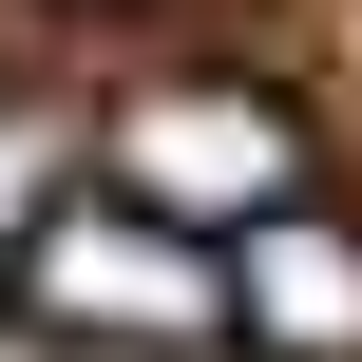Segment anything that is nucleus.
Segmentation results:
<instances>
[{
    "instance_id": "obj_1",
    "label": "nucleus",
    "mask_w": 362,
    "mask_h": 362,
    "mask_svg": "<svg viewBox=\"0 0 362 362\" xmlns=\"http://www.w3.org/2000/svg\"><path fill=\"white\" fill-rule=\"evenodd\" d=\"M0 305H19L38 344H76V362H229V248L76 172V191L19 229Z\"/></svg>"
},
{
    "instance_id": "obj_2",
    "label": "nucleus",
    "mask_w": 362,
    "mask_h": 362,
    "mask_svg": "<svg viewBox=\"0 0 362 362\" xmlns=\"http://www.w3.org/2000/svg\"><path fill=\"white\" fill-rule=\"evenodd\" d=\"M95 191H134L172 229H267L286 191H325V153H305V115L267 76H134L95 115Z\"/></svg>"
},
{
    "instance_id": "obj_3",
    "label": "nucleus",
    "mask_w": 362,
    "mask_h": 362,
    "mask_svg": "<svg viewBox=\"0 0 362 362\" xmlns=\"http://www.w3.org/2000/svg\"><path fill=\"white\" fill-rule=\"evenodd\" d=\"M229 362H362V210L286 191L267 229H229Z\"/></svg>"
},
{
    "instance_id": "obj_4",
    "label": "nucleus",
    "mask_w": 362,
    "mask_h": 362,
    "mask_svg": "<svg viewBox=\"0 0 362 362\" xmlns=\"http://www.w3.org/2000/svg\"><path fill=\"white\" fill-rule=\"evenodd\" d=\"M38 210H57V153H38L19 115H0V267H19V229H38Z\"/></svg>"
},
{
    "instance_id": "obj_5",
    "label": "nucleus",
    "mask_w": 362,
    "mask_h": 362,
    "mask_svg": "<svg viewBox=\"0 0 362 362\" xmlns=\"http://www.w3.org/2000/svg\"><path fill=\"white\" fill-rule=\"evenodd\" d=\"M95 19H153V0H95Z\"/></svg>"
}]
</instances>
